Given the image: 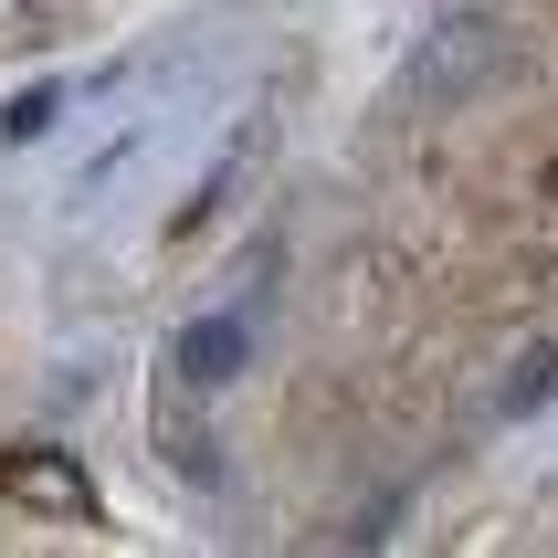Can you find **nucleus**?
<instances>
[{
	"label": "nucleus",
	"instance_id": "f257e3e1",
	"mask_svg": "<svg viewBox=\"0 0 558 558\" xmlns=\"http://www.w3.org/2000/svg\"><path fill=\"white\" fill-rule=\"evenodd\" d=\"M496 22H485V11H442L433 32H422V53L401 63V95L411 106H464L474 85H485V74H496Z\"/></svg>",
	"mask_w": 558,
	"mask_h": 558
},
{
	"label": "nucleus",
	"instance_id": "f03ea898",
	"mask_svg": "<svg viewBox=\"0 0 558 558\" xmlns=\"http://www.w3.org/2000/svg\"><path fill=\"white\" fill-rule=\"evenodd\" d=\"M0 496L11 506H43V517H63V527H85L95 517V485L74 453H53V442H22V453H0Z\"/></svg>",
	"mask_w": 558,
	"mask_h": 558
},
{
	"label": "nucleus",
	"instance_id": "7ed1b4c3",
	"mask_svg": "<svg viewBox=\"0 0 558 558\" xmlns=\"http://www.w3.org/2000/svg\"><path fill=\"white\" fill-rule=\"evenodd\" d=\"M169 359H180L190 390H221V379L253 359V327H243V316H201V327H180V348H169Z\"/></svg>",
	"mask_w": 558,
	"mask_h": 558
},
{
	"label": "nucleus",
	"instance_id": "20e7f679",
	"mask_svg": "<svg viewBox=\"0 0 558 558\" xmlns=\"http://www.w3.org/2000/svg\"><path fill=\"white\" fill-rule=\"evenodd\" d=\"M548 390H558V348H537L527 369L506 379V411H537V401H548Z\"/></svg>",
	"mask_w": 558,
	"mask_h": 558
},
{
	"label": "nucleus",
	"instance_id": "39448f33",
	"mask_svg": "<svg viewBox=\"0 0 558 558\" xmlns=\"http://www.w3.org/2000/svg\"><path fill=\"white\" fill-rule=\"evenodd\" d=\"M53 106H63V95H53V85H32V95H22V106H11V137H43V126H53Z\"/></svg>",
	"mask_w": 558,
	"mask_h": 558
}]
</instances>
